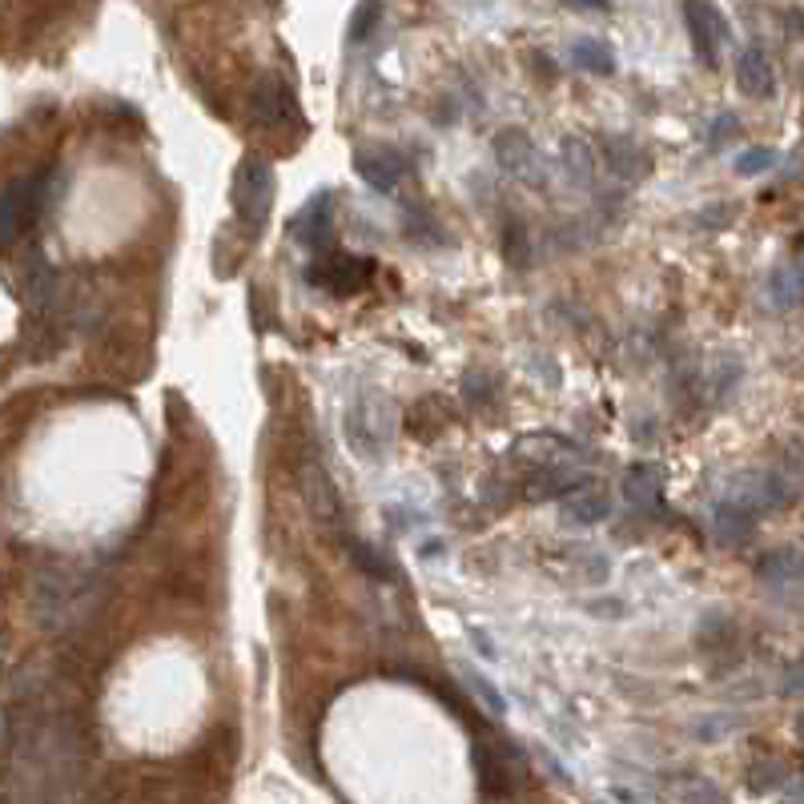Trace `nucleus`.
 <instances>
[{
  "instance_id": "obj_13",
  "label": "nucleus",
  "mask_w": 804,
  "mask_h": 804,
  "mask_svg": "<svg viewBox=\"0 0 804 804\" xmlns=\"http://www.w3.org/2000/svg\"><path fill=\"white\" fill-rule=\"evenodd\" d=\"M607 165L619 182H640L648 174V153H643L631 137H611L607 141Z\"/></svg>"
},
{
  "instance_id": "obj_15",
  "label": "nucleus",
  "mask_w": 804,
  "mask_h": 804,
  "mask_svg": "<svg viewBox=\"0 0 804 804\" xmlns=\"http://www.w3.org/2000/svg\"><path fill=\"white\" fill-rule=\"evenodd\" d=\"M571 57H575V65H580L583 73H595V77H611V73H616V57H611V49H607L604 40H595V37L575 40Z\"/></svg>"
},
{
  "instance_id": "obj_21",
  "label": "nucleus",
  "mask_w": 804,
  "mask_h": 804,
  "mask_svg": "<svg viewBox=\"0 0 804 804\" xmlns=\"http://www.w3.org/2000/svg\"><path fill=\"white\" fill-rule=\"evenodd\" d=\"M374 25H378V0H362L359 13H354V21H350V37L366 40Z\"/></svg>"
},
{
  "instance_id": "obj_2",
  "label": "nucleus",
  "mask_w": 804,
  "mask_h": 804,
  "mask_svg": "<svg viewBox=\"0 0 804 804\" xmlns=\"http://www.w3.org/2000/svg\"><path fill=\"white\" fill-rule=\"evenodd\" d=\"M81 587H85L81 575L73 568H65V563H53V568L40 571L37 587H33V616H37V624H45V628L65 624V616H69L73 599L81 595Z\"/></svg>"
},
{
  "instance_id": "obj_5",
  "label": "nucleus",
  "mask_w": 804,
  "mask_h": 804,
  "mask_svg": "<svg viewBox=\"0 0 804 804\" xmlns=\"http://www.w3.org/2000/svg\"><path fill=\"white\" fill-rule=\"evenodd\" d=\"M354 174L378 194H391L410 174V158L395 145H362L354 149Z\"/></svg>"
},
{
  "instance_id": "obj_23",
  "label": "nucleus",
  "mask_w": 804,
  "mask_h": 804,
  "mask_svg": "<svg viewBox=\"0 0 804 804\" xmlns=\"http://www.w3.org/2000/svg\"><path fill=\"white\" fill-rule=\"evenodd\" d=\"M470 684H475V692H479L482 700H487V708H491V712H496V716H499V712H503V696L496 692V684L482 680V676H470Z\"/></svg>"
},
{
  "instance_id": "obj_4",
  "label": "nucleus",
  "mask_w": 804,
  "mask_h": 804,
  "mask_svg": "<svg viewBox=\"0 0 804 804\" xmlns=\"http://www.w3.org/2000/svg\"><path fill=\"white\" fill-rule=\"evenodd\" d=\"M496 161L503 174L523 182V186H532V189L544 186V158H539L535 141L523 133V129H503V133L496 137Z\"/></svg>"
},
{
  "instance_id": "obj_18",
  "label": "nucleus",
  "mask_w": 804,
  "mask_h": 804,
  "mask_svg": "<svg viewBox=\"0 0 804 804\" xmlns=\"http://www.w3.org/2000/svg\"><path fill=\"white\" fill-rule=\"evenodd\" d=\"M672 789H676V796L688 801V804H716L720 801L716 784H708V780H700V777H680Z\"/></svg>"
},
{
  "instance_id": "obj_12",
  "label": "nucleus",
  "mask_w": 804,
  "mask_h": 804,
  "mask_svg": "<svg viewBox=\"0 0 804 804\" xmlns=\"http://www.w3.org/2000/svg\"><path fill=\"white\" fill-rule=\"evenodd\" d=\"M624 496H628V503H636V508H660V503H664V470H660L656 463L631 467L628 479H624Z\"/></svg>"
},
{
  "instance_id": "obj_20",
  "label": "nucleus",
  "mask_w": 804,
  "mask_h": 804,
  "mask_svg": "<svg viewBox=\"0 0 804 804\" xmlns=\"http://www.w3.org/2000/svg\"><path fill=\"white\" fill-rule=\"evenodd\" d=\"M350 556L359 559L362 571H366V575H374V580H391V575H395V571H391V559L378 556L371 544H350Z\"/></svg>"
},
{
  "instance_id": "obj_19",
  "label": "nucleus",
  "mask_w": 804,
  "mask_h": 804,
  "mask_svg": "<svg viewBox=\"0 0 804 804\" xmlns=\"http://www.w3.org/2000/svg\"><path fill=\"white\" fill-rule=\"evenodd\" d=\"M772 165H777V149L756 145V149H748V153H741V158H736V174L756 177V174H765V170H772Z\"/></svg>"
},
{
  "instance_id": "obj_14",
  "label": "nucleus",
  "mask_w": 804,
  "mask_h": 804,
  "mask_svg": "<svg viewBox=\"0 0 804 804\" xmlns=\"http://www.w3.org/2000/svg\"><path fill=\"white\" fill-rule=\"evenodd\" d=\"M563 170L575 186H595V153L583 137H568L563 141Z\"/></svg>"
},
{
  "instance_id": "obj_7",
  "label": "nucleus",
  "mask_w": 804,
  "mask_h": 804,
  "mask_svg": "<svg viewBox=\"0 0 804 804\" xmlns=\"http://www.w3.org/2000/svg\"><path fill=\"white\" fill-rule=\"evenodd\" d=\"M374 273V261L371 258H350V254H335V258L318 261V266H310V282L314 286H326V290H335V294H354L362 286L371 282Z\"/></svg>"
},
{
  "instance_id": "obj_10",
  "label": "nucleus",
  "mask_w": 804,
  "mask_h": 804,
  "mask_svg": "<svg viewBox=\"0 0 804 804\" xmlns=\"http://www.w3.org/2000/svg\"><path fill=\"white\" fill-rule=\"evenodd\" d=\"M736 81H741L744 93H748V97H756V101L772 97V89H777L772 65H768V57L760 49H744L741 53V61H736Z\"/></svg>"
},
{
  "instance_id": "obj_3",
  "label": "nucleus",
  "mask_w": 804,
  "mask_h": 804,
  "mask_svg": "<svg viewBox=\"0 0 804 804\" xmlns=\"http://www.w3.org/2000/svg\"><path fill=\"white\" fill-rule=\"evenodd\" d=\"M53 174L37 177V182H28V177H13L9 182V189H4V206H0V222H4V242L13 246L16 237H21V230H25V222H33L40 210V201L49 198V182Z\"/></svg>"
},
{
  "instance_id": "obj_1",
  "label": "nucleus",
  "mask_w": 804,
  "mask_h": 804,
  "mask_svg": "<svg viewBox=\"0 0 804 804\" xmlns=\"http://www.w3.org/2000/svg\"><path fill=\"white\" fill-rule=\"evenodd\" d=\"M234 213L249 230H261L273 210V165L266 158H246L237 165L234 189H230Z\"/></svg>"
},
{
  "instance_id": "obj_16",
  "label": "nucleus",
  "mask_w": 804,
  "mask_h": 804,
  "mask_svg": "<svg viewBox=\"0 0 804 804\" xmlns=\"http://www.w3.org/2000/svg\"><path fill=\"white\" fill-rule=\"evenodd\" d=\"M748 527H753V508H748V503H732V499H724V503L716 508V532L724 535V539H741Z\"/></svg>"
},
{
  "instance_id": "obj_22",
  "label": "nucleus",
  "mask_w": 804,
  "mask_h": 804,
  "mask_svg": "<svg viewBox=\"0 0 804 804\" xmlns=\"http://www.w3.org/2000/svg\"><path fill=\"white\" fill-rule=\"evenodd\" d=\"M736 129H741V125H736V117H732V113H720L716 125L708 129V145H720V141H729Z\"/></svg>"
},
{
  "instance_id": "obj_25",
  "label": "nucleus",
  "mask_w": 804,
  "mask_h": 804,
  "mask_svg": "<svg viewBox=\"0 0 804 804\" xmlns=\"http://www.w3.org/2000/svg\"><path fill=\"white\" fill-rule=\"evenodd\" d=\"M571 4H592V9H604L607 0H571Z\"/></svg>"
},
{
  "instance_id": "obj_9",
  "label": "nucleus",
  "mask_w": 804,
  "mask_h": 804,
  "mask_svg": "<svg viewBox=\"0 0 804 804\" xmlns=\"http://www.w3.org/2000/svg\"><path fill=\"white\" fill-rule=\"evenodd\" d=\"M684 21H688V37H692L696 57L712 65L716 61V40H720V33H724L716 9L704 4V0H684Z\"/></svg>"
},
{
  "instance_id": "obj_8",
  "label": "nucleus",
  "mask_w": 804,
  "mask_h": 804,
  "mask_svg": "<svg viewBox=\"0 0 804 804\" xmlns=\"http://www.w3.org/2000/svg\"><path fill=\"white\" fill-rule=\"evenodd\" d=\"M330 206H335V194H330V189H326V194H314V198L298 210L294 222H290V234H294L302 246L322 249L330 242V218H335Z\"/></svg>"
},
{
  "instance_id": "obj_17",
  "label": "nucleus",
  "mask_w": 804,
  "mask_h": 804,
  "mask_svg": "<svg viewBox=\"0 0 804 804\" xmlns=\"http://www.w3.org/2000/svg\"><path fill=\"white\" fill-rule=\"evenodd\" d=\"M607 511H611V503H607L604 496H575L563 508V515H568L571 523H580V527H592V523H604Z\"/></svg>"
},
{
  "instance_id": "obj_11",
  "label": "nucleus",
  "mask_w": 804,
  "mask_h": 804,
  "mask_svg": "<svg viewBox=\"0 0 804 804\" xmlns=\"http://www.w3.org/2000/svg\"><path fill=\"white\" fill-rule=\"evenodd\" d=\"M306 496H310V508H314V515H318L322 523H338L342 508H338V496H335V487H330L326 463H318V458H310L306 463Z\"/></svg>"
},
{
  "instance_id": "obj_24",
  "label": "nucleus",
  "mask_w": 804,
  "mask_h": 804,
  "mask_svg": "<svg viewBox=\"0 0 804 804\" xmlns=\"http://www.w3.org/2000/svg\"><path fill=\"white\" fill-rule=\"evenodd\" d=\"M508 242H511V261L527 266V242H523V225H508Z\"/></svg>"
},
{
  "instance_id": "obj_6",
  "label": "nucleus",
  "mask_w": 804,
  "mask_h": 804,
  "mask_svg": "<svg viewBox=\"0 0 804 804\" xmlns=\"http://www.w3.org/2000/svg\"><path fill=\"white\" fill-rule=\"evenodd\" d=\"M249 113H254V125L261 129H286L294 121V93L286 85L282 77H261L254 85V97H249Z\"/></svg>"
}]
</instances>
